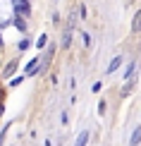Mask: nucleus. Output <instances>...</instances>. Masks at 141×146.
Here are the masks:
<instances>
[{"mask_svg":"<svg viewBox=\"0 0 141 146\" xmlns=\"http://www.w3.org/2000/svg\"><path fill=\"white\" fill-rule=\"evenodd\" d=\"M15 70H17V62H10V65H7V72H5V77H10Z\"/></svg>","mask_w":141,"mask_h":146,"instance_id":"obj_6","label":"nucleus"},{"mask_svg":"<svg viewBox=\"0 0 141 146\" xmlns=\"http://www.w3.org/2000/svg\"><path fill=\"white\" fill-rule=\"evenodd\" d=\"M120 65H122V55H117V58H115V60H113V62H110V65H108V74H110V72H115V70H117V67H120Z\"/></svg>","mask_w":141,"mask_h":146,"instance_id":"obj_3","label":"nucleus"},{"mask_svg":"<svg viewBox=\"0 0 141 146\" xmlns=\"http://www.w3.org/2000/svg\"><path fill=\"white\" fill-rule=\"evenodd\" d=\"M12 7H15V15H19V17H29L31 15L29 0H12Z\"/></svg>","mask_w":141,"mask_h":146,"instance_id":"obj_1","label":"nucleus"},{"mask_svg":"<svg viewBox=\"0 0 141 146\" xmlns=\"http://www.w3.org/2000/svg\"><path fill=\"white\" fill-rule=\"evenodd\" d=\"M0 46H3V38H0Z\"/></svg>","mask_w":141,"mask_h":146,"instance_id":"obj_11","label":"nucleus"},{"mask_svg":"<svg viewBox=\"0 0 141 146\" xmlns=\"http://www.w3.org/2000/svg\"><path fill=\"white\" fill-rule=\"evenodd\" d=\"M132 70H134V62H129V67H127V72H124V77H127V79L132 77Z\"/></svg>","mask_w":141,"mask_h":146,"instance_id":"obj_9","label":"nucleus"},{"mask_svg":"<svg viewBox=\"0 0 141 146\" xmlns=\"http://www.w3.org/2000/svg\"><path fill=\"white\" fill-rule=\"evenodd\" d=\"M139 24H141V17L136 15V17H134V31H139Z\"/></svg>","mask_w":141,"mask_h":146,"instance_id":"obj_7","label":"nucleus"},{"mask_svg":"<svg viewBox=\"0 0 141 146\" xmlns=\"http://www.w3.org/2000/svg\"><path fill=\"white\" fill-rule=\"evenodd\" d=\"M86 141H89V132L84 129L81 134H79V139H77V144H81V146H84V144H86Z\"/></svg>","mask_w":141,"mask_h":146,"instance_id":"obj_4","label":"nucleus"},{"mask_svg":"<svg viewBox=\"0 0 141 146\" xmlns=\"http://www.w3.org/2000/svg\"><path fill=\"white\" fill-rule=\"evenodd\" d=\"M132 141H134V144H139V141H141V137H139V129H134V137H132Z\"/></svg>","mask_w":141,"mask_h":146,"instance_id":"obj_8","label":"nucleus"},{"mask_svg":"<svg viewBox=\"0 0 141 146\" xmlns=\"http://www.w3.org/2000/svg\"><path fill=\"white\" fill-rule=\"evenodd\" d=\"M15 27L17 29H24V19H15Z\"/></svg>","mask_w":141,"mask_h":146,"instance_id":"obj_10","label":"nucleus"},{"mask_svg":"<svg viewBox=\"0 0 141 146\" xmlns=\"http://www.w3.org/2000/svg\"><path fill=\"white\" fill-rule=\"evenodd\" d=\"M36 70H38V58H34L31 62L26 65V74H29V77H34V74H36Z\"/></svg>","mask_w":141,"mask_h":146,"instance_id":"obj_2","label":"nucleus"},{"mask_svg":"<svg viewBox=\"0 0 141 146\" xmlns=\"http://www.w3.org/2000/svg\"><path fill=\"white\" fill-rule=\"evenodd\" d=\"M70 41H72V31H67V34L62 36V46H65V48H70Z\"/></svg>","mask_w":141,"mask_h":146,"instance_id":"obj_5","label":"nucleus"}]
</instances>
